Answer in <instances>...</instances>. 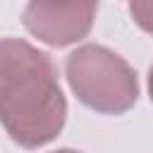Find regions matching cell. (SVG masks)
<instances>
[{"mask_svg": "<svg viewBox=\"0 0 153 153\" xmlns=\"http://www.w3.org/2000/svg\"><path fill=\"white\" fill-rule=\"evenodd\" d=\"M67 100L48 53L22 38H0V124L22 148L57 139Z\"/></svg>", "mask_w": 153, "mask_h": 153, "instance_id": "6da1fadb", "label": "cell"}, {"mask_svg": "<svg viewBox=\"0 0 153 153\" xmlns=\"http://www.w3.org/2000/svg\"><path fill=\"white\" fill-rule=\"evenodd\" d=\"M65 76L74 96L100 115H122L139 98L136 72L124 57L98 43H86L69 53Z\"/></svg>", "mask_w": 153, "mask_h": 153, "instance_id": "7a4b0ae2", "label": "cell"}, {"mask_svg": "<svg viewBox=\"0 0 153 153\" xmlns=\"http://www.w3.org/2000/svg\"><path fill=\"white\" fill-rule=\"evenodd\" d=\"M98 14V0H29L24 29L50 48H65L86 38Z\"/></svg>", "mask_w": 153, "mask_h": 153, "instance_id": "3957f363", "label": "cell"}, {"mask_svg": "<svg viewBox=\"0 0 153 153\" xmlns=\"http://www.w3.org/2000/svg\"><path fill=\"white\" fill-rule=\"evenodd\" d=\"M129 14L139 29L153 36V0H129Z\"/></svg>", "mask_w": 153, "mask_h": 153, "instance_id": "277c9868", "label": "cell"}, {"mask_svg": "<svg viewBox=\"0 0 153 153\" xmlns=\"http://www.w3.org/2000/svg\"><path fill=\"white\" fill-rule=\"evenodd\" d=\"M148 96H151V103H153V67L148 72Z\"/></svg>", "mask_w": 153, "mask_h": 153, "instance_id": "5b68a950", "label": "cell"}, {"mask_svg": "<svg viewBox=\"0 0 153 153\" xmlns=\"http://www.w3.org/2000/svg\"><path fill=\"white\" fill-rule=\"evenodd\" d=\"M53 153H81V151H74V148H60V151H53Z\"/></svg>", "mask_w": 153, "mask_h": 153, "instance_id": "8992f818", "label": "cell"}]
</instances>
